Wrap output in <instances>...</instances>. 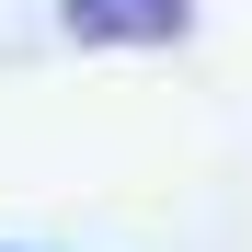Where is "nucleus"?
Here are the masks:
<instances>
[{
	"mask_svg": "<svg viewBox=\"0 0 252 252\" xmlns=\"http://www.w3.org/2000/svg\"><path fill=\"white\" fill-rule=\"evenodd\" d=\"M58 23L80 46H184L195 0H58Z\"/></svg>",
	"mask_w": 252,
	"mask_h": 252,
	"instance_id": "1",
	"label": "nucleus"
}]
</instances>
